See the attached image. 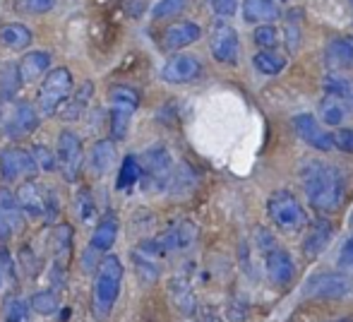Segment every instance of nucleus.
<instances>
[{
    "mask_svg": "<svg viewBox=\"0 0 353 322\" xmlns=\"http://www.w3.org/2000/svg\"><path fill=\"white\" fill-rule=\"evenodd\" d=\"M301 183L305 197L317 212L332 214L344 207L346 200V181L336 166L320 159L305 161L301 168Z\"/></svg>",
    "mask_w": 353,
    "mask_h": 322,
    "instance_id": "obj_1",
    "label": "nucleus"
},
{
    "mask_svg": "<svg viewBox=\"0 0 353 322\" xmlns=\"http://www.w3.org/2000/svg\"><path fill=\"white\" fill-rule=\"evenodd\" d=\"M123 284V265L116 255H106L97 267V279H94V299L92 313L97 320H106L113 313V305L118 301Z\"/></svg>",
    "mask_w": 353,
    "mask_h": 322,
    "instance_id": "obj_2",
    "label": "nucleus"
},
{
    "mask_svg": "<svg viewBox=\"0 0 353 322\" xmlns=\"http://www.w3.org/2000/svg\"><path fill=\"white\" fill-rule=\"evenodd\" d=\"M142 166V190L144 192H163L171 185L173 171H176V163H173L171 152L163 145H154L140 157Z\"/></svg>",
    "mask_w": 353,
    "mask_h": 322,
    "instance_id": "obj_3",
    "label": "nucleus"
},
{
    "mask_svg": "<svg viewBox=\"0 0 353 322\" xmlns=\"http://www.w3.org/2000/svg\"><path fill=\"white\" fill-rule=\"evenodd\" d=\"M267 214H270L272 224L281 231V234H301L307 226V217L298 197L288 190H274L267 200Z\"/></svg>",
    "mask_w": 353,
    "mask_h": 322,
    "instance_id": "obj_4",
    "label": "nucleus"
},
{
    "mask_svg": "<svg viewBox=\"0 0 353 322\" xmlns=\"http://www.w3.org/2000/svg\"><path fill=\"white\" fill-rule=\"evenodd\" d=\"M72 75L68 68H56L46 75L41 89H39L37 97V108L43 116H53V113L61 111L63 103L70 99L72 94Z\"/></svg>",
    "mask_w": 353,
    "mask_h": 322,
    "instance_id": "obj_5",
    "label": "nucleus"
},
{
    "mask_svg": "<svg viewBox=\"0 0 353 322\" xmlns=\"http://www.w3.org/2000/svg\"><path fill=\"white\" fill-rule=\"evenodd\" d=\"M353 291V281L344 272H317L303 284V296L315 301H339Z\"/></svg>",
    "mask_w": 353,
    "mask_h": 322,
    "instance_id": "obj_6",
    "label": "nucleus"
},
{
    "mask_svg": "<svg viewBox=\"0 0 353 322\" xmlns=\"http://www.w3.org/2000/svg\"><path fill=\"white\" fill-rule=\"evenodd\" d=\"M197 234H200V229L192 219H173L161 234L154 236V241L161 248L163 255H171V252L190 250L197 241Z\"/></svg>",
    "mask_w": 353,
    "mask_h": 322,
    "instance_id": "obj_7",
    "label": "nucleus"
},
{
    "mask_svg": "<svg viewBox=\"0 0 353 322\" xmlns=\"http://www.w3.org/2000/svg\"><path fill=\"white\" fill-rule=\"evenodd\" d=\"M84 163V150L79 135H74L72 130L61 132L58 137V171L68 183H74L79 178Z\"/></svg>",
    "mask_w": 353,
    "mask_h": 322,
    "instance_id": "obj_8",
    "label": "nucleus"
},
{
    "mask_svg": "<svg viewBox=\"0 0 353 322\" xmlns=\"http://www.w3.org/2000/svg\"><path fill=\"white\" fill-rule=\"evenodd\" d=\"M41 168L37 166L32 152H24L19 147H8L0 152V173L8 183L14 181H32Z\"/></svg>",
    "mask_w": 353,
    "mask_h": 322,
    "instance_id": "obj_9",
    "label": "nucleus"
},
{
    "mask_svg": "<svg viewBox=\"0 0 353 322\" xmlns=\"http://www.w3.org/2000/svg\"><path fill=\"white\" fill-rule=\"evenodd\" d=\"M293 130L312 150H320V152L336 150L334 132H327L312 113H298V116H293Z\"/></svg>",
    "mask_w": 353,
    "mask_h": 322,
    "instance_id": "obj_10",
    "label": "nucleus"
},
{
    "mask_svg": "<svg viewBox=\"0 0 353 322\" xmlns=\"http://www.w3.org/2000/svg\"><path fill=\"white\" fill-rule=\"evenodd\" d=\"M130 255H132V265H135V272H137V276H140L142 284H154V281L159 279V274H161L159 260L166 257L161 252V248L157 245V241L147 239V241L137 243V245L132 248Z\"/></svg>",
    "mask_w": 353,
    "mask_h": 322,
    "instance_id": "obj_11",
    "label": "nucleus"
},
{
    "mask_svg": "<svg viewBox=\"0 0 353 322\" xmlns=\"http://www.w3.org/2000/svg\"><path fill=\"white\" fill-rule=\"evenodd\" d=\"M210 48H212V56L216 58L219 63H226V66L238 63V51H241L238 32L231 27V24L216 22L212 29V37H210Z\"/></svg>",
    "mask_w": 353,
    "mask_h": 322,
    "instance_id": "obj_12",
    "label": "nucleus"
},
{
    "mask_svg": "<svg viewBox=\"0 0 353 322\" xmlns=\"http://www.w3.org/2000/svg\"><path fill=\"white\" fill-rule=\"evenodd\" d=\"M265 257V270H267V279L274 286H288L296 276V262H293L291 252L286 248L276 245L274 250H270Z\"/></svg>",
    "mask_w": 353,
    "mask_h": 322,
    "instance_id": "obj_13",
    "label": "nucleus"
},
{
    "mask_svg": "<svg viewBox=\"0 0 353 322\" xmlns=\"http://www.w3.org/2000/svg\"><path fill=\"white\" fill-rule=\"evenodd\" d=\"M168 296H171L173 305L181 310L183 315H192L200 305H197V294L192 279L188 274V270L176 272V274L168 279Z\"/></svg>",
    "mask_w": 353,
    "mask_h": 322,
    "instance_id": "obj_14",
    "label": "nucleus"
},
{
    "mask_svg": "<svg viewBox=\"0 0 353 322\" xmlns=\"http://www.w3.org/2000/svg\"><path fill=\"white\" fill-rule=\"evenodd\" d=\"M39 125V116L34 111L32 103L22 101L8 113V118L3 121L5 135L12 137V140H19V137H27L29 132H34Z\"/></svg>",
    "mask_w": 353,
    "mask_h": 322,
    "instance_id": "obj_15",
    "label": "nucleus"
},
{
    "mask_svg": "<svg viewBox=\"0 0 353 322\" xmlns=\"http://www.w3.org/2000/svg\"><path fill=\"white\" fill-rule=\"evenodd\" d=\"M202 72V63L195 56H173L166 61V66L161 68V80L168 84H183V82H192L195 77H200Z\"/></svg>",
    "mask_w": 353,
    "mask_h": 322,
    "instance_id": "obj_16",
    "label": "nucleus"
},
{
    "mask_svg": "<svg viewBox=\"0 0 353 322\" xmlns=\"http://www.w3.org/2000/svg\"><path fill=\"white\" fill-rule=\"evenodd\" d=\"M334 239V224L330 219H317L307 229V236L303 239V255L307 260H315L327 250V245Z\"/></svg>",
    "mask_w": 353,
    "mask_h": 322,
    "instance_id": "obj_17",
    "label": "nucleus"
},
{
    "mask_svg": "<svg viewBox=\"0 0 353 322\" xmlns=\"http://www.w3.org/2000/svg\"><path fill=\"white\" fill-rule=\"evenodd\" d=\"M92 97H94V84L92 82H82L79 84V89H74L70 94V99H68L65 103L61 106V111H58V118L65 123H74L79 121V118L84 116V111L89 108V103H92Z\"/></svg>",
    "mask_w": 353,
    "mask_h": 322,
    "instance_id": "obj_18",
    "label": "nucleus"
},
{
    "mask_svg": "<svg viewBox=\"0 0 353 322\" xmlns=\"http://www.w3.org/2000/svg\"><path fill=\"white\" fill-rule=\"evenodd\" d=\"M43 190L39 183L34 181H24L17 188V200L22 205V212L29 219H43V210H46V200H43Z\"/></svg>",
    "mask_w": 353,
    "mask_h": 322,
    "instance_id": "obj_19",
    "label": "nucleus"
},
{
    "mask_svg": "<svg viewBox=\"0 0 353 322\" xmlns=\"http://www.w3.org/2000/svg\"><path fill=\"white\" fill-rule=\"evenodd\" d=\"M200 37H202L200 24L178 22L163 32V48H166V51H178V48H185V46H190V43H195Z\"/></svg>",
    "mask_w": 353,
    "mask_h": 322,
    "instance_id": "obj_20",
    "label": "nucleus"
},
{
    "mask_svg": "<svg viewBox=\"0 0 353 322\" xmlns=\"http://www.w3.org/2000/svg\"><path fill=\"white\" fill-rule=\"evenodd\" d=\"M72 241H74V231L70 224H56L48 236V252H51L53 262H61L68 265V257L72 252Z\"/></svg>",
    "mask_w": 353,
    "mask_h": 322,
    "instance_id": "obj_21",
    "label": "nucleus"
},
{
    "mask_svg": "<svg viewBox=\"0 0 353 322\" xmlns=\"http://www.w3.org/2000/svg\"><path fill=\"white\" fill-rule=\"evenodd\" d=\"M245 22H274L281 17L279 0H243Z\"/></svg>",
    "mask_w": 353,
    "mask_h": 322,
    "instance_id": "obj_22",
    "label": "nucleus"
},
{
    "mask_svg": "<svg viewBox=\"0 0 353 322\" xmlns=\"http://www.w3.org/2000/svg\"><path fill=\"white\" fill-rule=\"evenodd\" d=\"M118 229H121V221H118V214H113V212H106V214H103L101 219H99L97 229H94L92 245L97 248L99 252L111 250V245L116 243Z\"/></svg>",
    "mask_w": 353,
    "mask_h": 322,
    "instance_id": "obj_23",
    "label": "nucleus"
},
{
    "mask_svg": "<svg viewBox=\"0 0 353 322\" xmlns=\"http://www.w3.org/2000/svg\"><path fill=\"white\" fill-rule=\"evenodd\" d=\"M327 63L332 70H353V39H334L327 46Z\"/></svg>",
    "mask_w": 353,
    "mask_h": 322,
    "instance_id": "obj_24",
    "label": "nucleus"
},
{
    "mask_svg": "<svg viewBox=\"0 0 353 322\" xmlns=\"http://www.w3.org/2000/svg\"><path fill=\"white\" fill-rule=\"evenodd\" d=\"M51 68V56L43 51H32L19 61V72H22L24 82H34Z\"/></svg>",
    "mask_w": 353,
    "mask_h": 322,
    "instance_id": "obj_25",
    "label": "nucleus"
},
{
    "mask_svg": "<svg viewBox=\"0 0 353 322\" xmlns=\"http://www.w3.org/2000/svg\"><path fill=\"white\" fill-rule=\"evenodd\" d=\"M116 163V140L108 137V140H99L92 150V168L97 176L111 171V166Z\"/></svg>",
    "mask_w": 353,
    "mask_h": 322,
    "instance_id": "obj_26",
    "label": "nucleus"
},
{
    "mask_svg": "<svg viewBox=\"0 0 353 322\" xmlns=\"http://www.w3.org/2000/svg\"><path fill=\"white\" fill-rule=\"evenodd\" d=\"M22 72H19V63H5L0 68V99L3 101H12L17 92L22 89Z\"/></svg>",
    "mask_w": 353,
    "mask_h": 322,
    "instance_id": "obj_27",
    "label": "nucleus"
},
{
    "mask_svg": "<svg viewBox=\"0 0 353 322\" xmlns=\"http://www.w3.org/2000/svg\"><path fill=\"white\" fill-rule=\"evenodd\" d=\"M0 212L10 219L14 234H19V231L24 229V217L27 214L22 212V205H19V200H17V192L8 190V188H0Z\"/></svg>",
    "mask_w": 353,
    "mask_h": 322,
    "instance_id": "obj_28",
    "label": "nucleus"
},
{
    "mask_svg": "<svg viewBox=\"0 0 353 322\" xmlns=\"http://www.w3.org/2000/svg\"><path fill=\"white\" fill-rule=\"evenodd\" d=\"M0 39L8 48H27L32 43V32H29L27 24L22 22H8L0 27Z\"/></svg>",
    "mask_w": 353,
    "mask_h": 322,
    "instance_id": "obj_29",
    "label": "nucleus"
},
{
    "mask_svg": "<svg viewBox=\"0 0 353 322\" xmlns=\"http://www.w3.org/2000/svg\"><path fill=\"white\" fill-rule=\"evenodd\" d=\"M286 56H281L279 51H274V48H265V51L255 53L252 56V66L257 68V70L262 72V75H279V72L286 68Z\"/></svg>",
    "mask_w": 353,
    "mask_h": 322,
    "instance_id": "obj_30",
    "label": "nucleus"
},
{
    "mask_svg": "<svg viewBox=\"0 0 353 322\" xmlns=\"http://www.w3.org/2000/svg\"><path fill=\"white\" fill-rule=\"evenodd\" d=\"M197 185V176L195 171H192L188 163H178L176 171H173V178H171V185H168V190L173 192V195L183 197L188 195V192H192V188Z\"/></svg>",
    "mask_w": 353,
    "mask_h": 322,
    "instance_id": "obj_31",
    "label": "nucleus"
},
{
    "mask_svg": "<svg viewBox=\"0 0 353 322\" xmlns=\"http://www.w3.org/2000/svg\"><path fill=\"white\" fill-rule=\"evenodd\" d=\"M344 116H346V103L339 101L336 97H330V94H327V97L320 101V118L325 125H330V128L341 125V123H344Z\"/></svg>",
    "mask_w": 353,
    "mask_h": 322,
    "instance_id": "obj_32",
    "label": "nucleus"
},
{
    "mask_svg": "<svg viewBox=\"0 0 353 322\" xmlns=\"http://www.w3.org/2000/svg\"><path fill=\"white\" fill-rule=\"evenodd\" d=\"M142 178V166H140V159L135 154H128L123 159V166L118 171V178H116V188L118 190H130L137 181Z\"/></svg>",
    "mask_w": 353,
    "mask_h": 322,
    "instance_id": "obj_33",
    "label": "nucleus"
},
{
    "mask_svg": "<svg viewBox=\"0 0 353 322\" xmlns=\"http://www.w3.org/2000/svg\"><path fill=\"white\" fill-rule=\"evenodd\" d=\"M322 87H325V92L330 94V97H336L339 101H344L346 106L353 108V84L349 80H344V77H339V75H330V77H325Z\"/></svg>",
    "mask_w": 353,
    "mask_h": 322,
    "instance_id": "obj_34",
    "label": "nucleus"
},
{
    "mask_svg": "<svg viewBox=\"0 0 353 322\" xmlns=\"http://www.w3.org/2000/svg\"><path fill=\"white\" fill-rule=\"evenodd\" d=\"M29 308H32V305L24 299H19V296H8L3 303V320L5 322H29Z\"/></svg>",
    "mask_w": 353,
    "mask_h": 322,
    "instance_id": "obj_35",
    "label": "nucleus"
},
{
    "mask_svg": "<svg viewBox=\"0 0 353 322\" xmlns=\"http://www.w3.org/2000/svg\"><path fill=\"white\" fill-rule=\"evenodd\" d=\"M29 305H32V310L39 315H53L58 310V305H61L58 291H37V294L29 299Z\"/></svg>",
    "mask_w": 353,
    "mask_h": 322,
    "instance_id": "obj_36",
    "label": "nucleus"
},
{
    "mask_svg": "<svg viewBox=\"0 0 353 322\" xmlns=\"http://www.w3.org/2000/svg\"><path fill=\"white\" fill-rule=\"evenodd\" d=\"M130 118L132 111H128L123 106H111V137L116 142L125 140L128 128H130Z\"/></svg>",
    "mask_w": 353,
    "mask_h": 322,
    "instance_id": "obj_37",
    "label": "nucleus"
},
{
    "mask_svg": "<svg viewBox=\"0 0 353 322\" xmlns=\"http://www.w3.org/2000/svg\"><path fill=\"white\" fill-rule=\"evenodd\" d=\"M108 99H111V106H123L132 113L140 106V94L132 87H113L111 92H108Z\"/></svg>",
    "mask_w": 353,
    "mask_h": 322,
    "instance_id": "obj_38",
    "label": "nucleus"
},
{
    "mask_svg": "<svg viewBox=\"0 0 353 322\" xmlns=\"http://www.w3.org/2000/svg\"><path fill=\"white\" fill-rule=\"evenodd\" d=\"M17 260H19V265H22V270H24V276H29V279L41 272V257H39V252L34 250L29 243H24V245L19 248Z\"/></svg>",
    "mask_w": 353,
    "mask_h": 322,
    "instance_id": "obj_39",
    "label": "nucleus"
},
{
    "mask_svg": "<svg viewBox=\"0 0 353 322\" xmlns=\"http://www.w3.org/2000/svg\"><path fill=\"white\" fill-rule=\"evenodd\" d=\"M252 41L260 48H276V43H279V29L270 22L260 24V27H255V32H252Z\"/></svg>",
    "mask_w": 353,
    "mask_h": 322,
    "instance_id": "obj_40",
    "label": "nucleus"
},
{
    "mask_svg": "<svg viewBox=\"0 0 353 322\" xmlns=\"http://www.w3.org/2000/svg\"><path fill=\"white\" fill-rule=\"evenodd\" d=\"M74 210H77V217L82 219V224H92L94 214H97V205H94L92 192L79 190L77 197H74Z\"/></svg>",
    "mask_w": 353,
    "mask_h": 322,
    "instance_id": "obj_41",
    "label": "nucleus"
},
{
    "mask_svg": "<svg viewBox=\"0 0 353 322\" xmlns=\"http://www.w3.org/2000/svg\"><path fill=\"white\" fill-rule=\"evenodd\" d=\"M29 152H32L34 161H37V166L41 168L43 173H53V171H58V157H53V152L48 150L46 145H34Z\"/></svg>",
    "mask_w": 353,
    "mask_h": 322,
    "instance_id": "obj_42",
    "label": "nucleus"
},
{
    "mask_svg": "<svg viewBox=\"0 0 353 322\" xmlns=\"http://www.w3.org/2000/svg\"><path fill=\"white\" fill-rule=\"evenodd\" d=\"M43 200H46V210H43V224L53 226V221L61 217V197L53 188L43 190Z\"/></svg>",
    "mask_w": 353,
    "mask_h": 322,
    "instance_id": "obj_43",
    "label": "nucleus"
},
{
    "mask_svg": "<svg viewBox=\"0 0 353 322\" xmlns=\"http://www.w3.org/2000/svg\"><path fill=\"white\" fill-rule=\"evenodd\" d=\"M188 5V0H159L152 10V17L154 19H166V17H173V14L183 12Z\"/></svg>",
    "mask_w": 353,
    "mask_h": 322,
    "instance_id": "obj_44",
    "label": "nucleus"
},
{
    "mask_svg": "<svg viewBox=\"0 0 353 322\" xmlns=\"http://www.w3.org/2000/svg\"><path fill=\"white\" fill-rule=\"evenodd\" d=\"M298 19L293 22V14H291L286 27H283V43H286V51H291V53H296L298 48H301V24H298Z\"/></svg>",
    "mask_w": 353,
    "mask_h": 322,
    "instance_id": "obj_45",
    "label": "nucleus"
},
{
    "mask_svg": "<svg viewBox=\"0 0 353 322\" xmlns=\"http://www.w3.org/2000/svg\"><path fill=\"white\" fill-rule=\"evenodd\" d=\"M0 274L10 281V284H17V265H14V257L8 248H0Z\"/></svg>",
    "mask_w": 353,
    "mask_h": 322,
    "instance_id": "obj_46",
    "label": "nucleus"
},
{
    "mask_svg": "<svg viewBox=\"0 0 353 322\" xmlns=\"http://www.w3.org/2000/svg\"><path fill=\"white\" fill-rule=\"evenodd\" d=\"M255 243H257V250H260L262 255H267V252L274 250V248L279 245V241L274 239V234H272V231H267V229H257Z\"/></svg>",
    "mask_w": 353,
    "mask_h": 322,
    "instance_id": "obj_47",
    "label": "nucleus"
},
{
    "mask_svg": "<svg viewBox=\"0 0 353 322\" xmlns=\"http://www.w3.org/2000/svg\"><path fill=\"white\" fill-rule=\"evenodd\" d=\"M334 142H336V150L346 152V154H353V128H341V130H336Z\"/></svg>",
    "mask_w": 353,
    "mask_h": 322,
    "instance_id": "obj_48",
    "label": "nucleus"
},
{
    "mask_svg": "<svg viewBox=\"0 0 353 322\" xmlns=\"http://www.w3.org/2000/svg\"><path fill=\"white\" fill-rule=\"evenodd\" d=\"M123 12L132 19H140L147 12V0H123Z\"/></svg>",
    "mask_w": 353,
    "mask_h": 322,
    "instance_id": "obj_49",
    "label": "nucleus"
},
{
    "mask_svg": "<svg viewBox=\"0 0 353 322\" xmlns=\"http://www.w3.org/2000/svg\"><path fill=\"white\" fill-rule=\"evenodd\" d=\"M19 5H22V8L27 10V12L41 14V12H48V10L53 8V5H56V0H22Z\"/></svg>",
    "mask_w": 353,
    "mask_h": 322,
    "instance_id": "obj_50",
    "label": "nucleus"
},
{
    "mask_svg": "<svg viewBox=\"0 0 353 322\" xmlns=\"http://www.w3.org/2000/svg\"><path fill=\"white\" fill-rule=\"evenodd\" d=\"M195 313H197V322H223L216 305H200Z\"/></svg>",
    "mask_w": 353,
    "mask_h": 322,
    "instance_id": "obj_51",
    "label": "nucleus"
},
{
    "mask_svg": "<svg viewBox=\"0 0 353 322\" xmlns=\"http://www.w3.org/2000/svg\"><path fill=\"white\" fill-rule=\"evenodd\" d=\"M214 5V12L221 14V17H231L233 12H236V5L238 0H212Z\"/></svg>",
    "mask_w": 353,
    "mask_h": 322,
    "instance_id": "obj_52",
    "label": "nucleus"
},
{
    "mask_svg": "<svg viewBox=\"0 0 353 322\" xmlns=\"http://www.w3.org/2000/svg\"><path fill=\"white\" fill-rule=\"evenodd\" d=\"M339 262L344 267H351L353 270V239H349L341 245V250H339Z\"/></svg>",
    "mask_w": 353,
    "mask_h": 322,
    "instance_id": "obj_53",
    "label": "nucleus"
},
{
    "mask_svg": "<svg viewBox=\"0 0 353 322\" xmlns=\"http://www.w3.org/2000/svg\"><path fill=\"white\" fill-rule=\"evenodd\" d=\"M228 320H231V322H243V320H245V305H243L241 301H236V303L231 301V305H228Z\"/></svg>",
    "mask_w": 353,
    "mask_h": 322,
    "instance_id": "obj_54",
    "label": "nucleus"
},
{
    "mask_svg": "<svg viewBox=\"0 0 353 322\" xmlns=\"http://www.w3.org/2000/svg\"><path fill=\"white\" fill-rule=\"evenodd\" d=\"M12 234H14L12 224H10L8 217L0 212V241H10V239H12Z\"/></svg>",
    "mask_w": 353,
    "mask_h": 322,
    "instance_id": "obj_55",
    "label": "nucleus"
},
{
    "mask_svg": "<svg viewBox=\"0 0 353 322\" xmlns=\"http://www.w3.org/2000/svg\"><path fill=\"white\" fill-rule=\"evenodd\" d=\"M330 322H353V318H339V320H330Z\"/></svg>",
    "mask_w": 353,
    "mask_h": 322,
    "instance_id": "obj_56",
    "label": "nucleus"
},
{
    "mask_svg": "<svg viewBox=\"0 0 353 322\" xmlns=\"http://www.w3.org/2000/svg\"><path fill=\"white\" fill-rule=\"evenodd\" d=\"M0 286H3V274H0Z\"/></svg>",
    "mask_w": 353,
    "mask_h": 322,
    "instance_id": "obj_57",
    "label": "nucleus"
},
{
    "mask_svg": "<svg viewBox=\"0 0 353 322\" xmlns=\"http://www.w3.org/2000/svg\"><path fill=\"white\" fill-rule=\"evenodd\" d=\"M351 229H353V214H351Z\"/></svg>",
    "mask_w": 353,
    "mask_h": 322,
    "instance_id": "obj_58",
    "label": "nucleus"
},
{
    "mask_svg": "<svg viewBox=\"0 0 353 322\" xmlns=\"http://www.w3.org/2000/svg\"><path fill=\"white\" fill-rule=\"evenodd\" d=\"M279 3H283V0H279Z\"/></svg>",
    "mask_w": 353,
    "mask_h": 322,
    "instance_id": "obj_59",
    "label": "nucleus"
},
{
    "mask_svg": "<svg viewBox=\"0 0 353 322\" xmlns=\"http://www.w3.org/2000/svg\"><path fill=\"white\" fill-rule=\"evenodd\" d=\"M351 5H353V0H351Z\"/></svg>",
    "mask_w": 353,
    "mask_h": 322,
    "instance_id": "obj_60",
    "label": "nucleus"
}]
</instances>
